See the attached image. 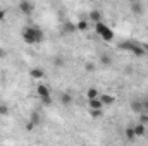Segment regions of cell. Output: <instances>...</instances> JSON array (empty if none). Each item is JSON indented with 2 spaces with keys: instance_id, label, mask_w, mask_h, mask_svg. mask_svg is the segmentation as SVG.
Instances as JSON below:
<instances>
[{
  "instance_id": "6da1fadb",
  "label": "cell",
  "mask_w": 148,
  "mask_h": 146,
  "mask_svg": "<svg viewBox=\"0 0 148 146\" xmlns=\"http://www.w3.org/2000/svg\"><path fill=\"white\" fill-rule=\"evenodd\" d=\"M23 40L28 45H38L43 41V31L38 26H29L23 31Z\"/></svg>"
},
{
  "instance_id": "7a4b0ae2",
  "label": "cell",
  "mask_w": 148,
  "mask_h": 146,
  "mask_svg": "<svg viewBox=\"0 0 148 146\" xmlns=\"http://www.w3.org/2000/svg\"><path fill=\"white\" fill-rule=\"evenodd\" d=\"M95 31L102 36V40H103V41H112V40H114V31H112L107 24H103V23L95 24Z\"/></svg>"
},
{
  "instance_id": "3957f363",
  "label": "cell",
  "mask_w": 148,
  "mask_h": 146,
  "mask_svg": "<svg viewBox=\"0 0 148 146\" xmlns=\"http://www.w3.org/2000/svg\"><path fill=\"white\" fill-rule=\"evenodd\" d=\"M36 93H38V96L41 98V102H43L45 105H52V96H50V89H48L47 84H38Z\"/></svg>"
},
{
  "instance_id": "277c9868",
  "label": "cell",
  "mask_w": 148,
  "mask_h": 146,
  "mask_svg": "<svg viewBox=\"0 0 148 146\" xmlns=\"http://www.w3.org/2000/svg\"><path fill=\"white\" fill-rule=\"evenodd\" d=\"M121 48H124V50H131V52H133L134 55H138V57H143V55H145V50L140 48V46H136V45H133V43H122Z\"/></svg>"
},
{
  "instance_id": "5b68a950",
  "label": "cell",
  "mask_w": 148,
  "mask_h": 146,
  "mask_svg": "<svg viewBox=\"0 0 148 146\" xmlns=\"http://www.w3.org/2000/svg\"><path fill=\"white\" fill-rule=\"evenodd\" d=\"M129 9H131V12L134 16H143L145 14V5L141 2H131L129 3Z\"/></svg>"
},
{
  "instance_id": "8992f818",
  "label": "cell",
  "mask_w": 148,
  "mask_h": 146,
  "mask_svg": "<svg viewBox=\"0 0 148 146\" xmlns=\"http://www.w3.org/2000/svg\"><path fill=\"white\" fill-rule=\"evenodd\" d=\"M90 21H93L95 24H100V23H103V12L102 10H98V9H93L91 12H90Z\"/></svg>"
},
{
  "instance_id": "52a82bcc",
  "label": "cell",
  "mask_w": 148,
  "mask_h": 146,
  "mask_svg": "<svg viewBox=\"0 0 148 146\" xmlns=\"http://www.w3.org/2000/svg\"><path fill=\"white\" fill-rule=\"evenodd\" d=\"M19 10H21L23 14L29 16V14H33V10H35V5H33L31 2H19Z\"/></svg>"
},
{
  "instance_id": "ba28073f",
  "label": "cell",
  "mask_w": 148,
  "mask_h": 146,
  "mask_svg": "<svg viewBox=\"0 0 148 146\" xmlns=\"http://www.w3.org/2000/svg\"><path fill=\"white\" fill-rule=\"evenodd\" d=\"M40 124H41V117H40V113H38V112H31L28 129H33V127H36V126H40Z\"/></svg>"
},
{
  "instance_id": "9c48e42d",
  "label": "cell",
  "mask_w": 148,
  "mask_h": 146,
  "mask_svg": "<svg viewBox=\"0 0 148 146\" xmlns=\"http://www.w3.org/2000/svg\"><path fill=\"white\" fill-rule=\"evenodd\" d=\"M100 102H102V105L105 107V105H112V103L115 102V98H114L112 95H109V93H102V95H100Z\"/></svg>"
},
{
  "instance_id": "30bf717a",
  "label": "cell",
  "mask_w": 148,
  "mask_h": 146,
  "mask_svg": "<svg viewBox=\"0 0 148 146\" xmlns=\"http://www.w3.org/2000/svg\"><path fill=\"white\" fill-rule=\"evenodd\" d=\"M86 98H88V102H91V100H98V98H100L98 89H97V88H90V89L86 91Z\"/></svg>"
},
{
  "instance_id": "8fae6325",
  "label": "cell",
  "mask_w": 148,
  "mask_h": 146,
  "mask_svg": "<svg viewBox=\"0 0 148 146\" xmlns=\"http://www.w3.org/2000/svg\"><path fill=\"white\" fill-rule=\"evenodd\" d=\"M133 129H134V134H136V138H143V136L147 134V126H143V124H136Z\"/></svg>"
},
{
  "instance_id": "7c38bea8",
  "label": "cell",
  "mask_w": 148,
  "mask_h": 146,
  "mask_svg": "<svg viewBox=\"0 0 148 146\" xmlns=\"http://www.w3.org/2000/svg\"><path fill=\"white\" fill-rule=\"evenodd\" d=\"M131 110L134 113H143V103H141V100H133L131 102Z\"/></svg>"
},
{
  "instance_id": "4fadbf2b",
  "label": "cell",
  "mask_w": 148,
  "mask_h": 146,
  "mask_svg": "<svg viewBox=\"0 0 148 146\" xmlns=\"http://www.w3.org/2000/svg\"><path fill=\"white\" fill-rule=\"evenodd\" d=\"M112 62H114V60H112V57L109 53H102V55H100V64H102V65L109 67V65H112Z\"/></svg>"
},
{
  "instance_id": "5bb4252c",
  "label": "cell",
  "mask_w": 148,
  "mask_h": 146,
  "mask_svg": "<svg viewBox=\"0 0 148 146\" xmlns=\"http://www.w3.org/2000/svg\"><path fill=\"white\" fill-rule=\"evenodd\" d=\"M124 136H126L127 141H134V139H136V134H134V129H133V127H126Z\"/></svg>"
},
{
  "instance_id": "9a60e30c",
  "label": "cell",
  "mask_w": 148,
  "mask_h": 146,
  "mask_svg": "<svg viewBox=\"0 0 148 146\" xmlns=\"http://www.w3.org/2000/svg\"><path fill=\"white\" fill-rule=\"evenodd\" d=\"M102 108H103V105H102L100 98H98V100H91V102H90V110H102Z\"/></svg>"
},
{
  "instance_id": "2e32d148",
  "label": "cell",
  "mask_w": 148,
  "mask_h": 146,
  "mask_svg": "<svg viewBox=\"0 0 148 146\" xmlns=\"http://www.w3.org/2000/svg\"><path fill=\"white\" fill-rule=\"evenodd\" d=\"M29 74H31V77H33V79H41V77L45 76V72H43L40 67H36V69H31V72H29Z\"/></svg>"
},
{
  "instance_id": "e0dca14e",
  "label": "cell",
  "mask_w": 148,
  "mask_h": 146,
  "mask_svg": "<svg viewBox=\"0 0 148 146\" xmlns=\"http://www.w3.org/2000/svg\"><path fill=\"white\" fill-rule=\"evenodd\" d=\"M60 102H62L64 105H71V103H73V96H71L69 93H62V95H60Z\"/></svg>"
},
{
  "instance_id": "ac0fdd59",
  "label": "cell",
  "mask_w": 148,
  "mask_h": 146,
  "mask_svg": "<svg viewBox=\"0 0 148 146\" xmlns=\"http://www.w3.org/2000/svg\"><path fill=\"white\" fill-rule=\"evenodd\" d=\"M53 65H55V67H62V65H64V59H62L60 55L53 57Z\"/></svg>"
},
{
  "instance_id": "d6986e66",
  "label": "cell",
  "mask_w": 148,
  "mask_h": 146,
  "mask_svg": "<svg viewBox=\"0 0 148 146\" xmlns=\"http://www.w3.org/2000/svg\"><path fill=\"white\" fill-rule=\"evenodd\" d=\"M84 69H86V72H95L97 71V65L93 62H86L84 64Z\"/></svg>"
},
{
  "instance_id": "ffe728a7",
  "label": "cell",
  "mask_w": 148,
  "mask_h": 146,
  "mask_svg": "<svg viewBox=\"0 0 148 146\" xmlns=\"http://www.w3.org/2000/svg\"><path fill=\"white\" fill-rule=\"evenodd\" d=\"M140 124H143V126H148V113H140Z\"/></svg>"
},
{
  "instance_id": "44dd1931",
  "label": "cell",
  "mask_w": 148,
  "mask_h": 146,
  "mask_svg": "<svg viewBox=\"0 0 148 146\" xmlns=\"http://www.w3.org/2000/svg\"><path fill=\"white\" fill-rule=\"evenodd\" d=\"M77 29H81V31L88 29V23H86V21H79V23H77Z\"/></svg>"
},
{
  "instance_id": "7402d4cb",
  "label": "cell",
  "mask_w": 148,
  "mask_h": 146,
  "mask_svg": "<svg viewBox=\"0 0 148 146\" xmlns=\"http://www.w3.org/2000/svg\"><path fill=\"white\" fill-rule=\"evenodd\" d=\"M90 113H91V117H102L103 115V110H90Z\"/></svg>"
},
{
  "instance_id": "603a6c76",
  "label": "cell",
  "mask_w": 148,
  "mask_h": 146,
  "mask_svg": "<svg viewBox=\"0 0 148 146\" xmlns=\"http://www.w3.org/2000/svg\"><path fill=\"white\" fill-rule=\"evenodd\" d=\"M7 113H9V107L3 105V103H0V115H7Z\"/></svg>"
},
{
  "instance_id": "cb8c5ba5",
  "label": "cell",
  "mask_w": 148,
  "mask_h": 146,
  "mask_svg": "<svg viewBox=\"0 0 148 146\" xmlns=\"http://www.w3.org/2000/svg\"><path fill=\"white\" fill-rule=\"evenodd\" d=\"M141 103H143V112H145V113H148V96L141 100Z\"/></svg>"
},
{
  "instance_id": "d4e9b609",
  "label": "cell",
  "mask_w": 148,
  "mask_h": 146,
  "mask_svg": "<svg viewBox=\"0 0 148 146\" xmlns=\"http://www.w3.org/2000/svg\"><path fill=\"white\" fill-rule=\"evenodd\" d=\"M3 19H5V10L0 9V21H3Z\"/></svg>"
},
{
  "instance_id": "484cf974",
  "label": "cell",
  "mask_w": 148,
  "mask_h": 146,
  "mask_svg": "<svg viewBox=\"0 0 148 146\" xmlns=\"http://www.w3.org/2000/svg\"><path fill=\"white\" fill-rule=\"evenodd\" d=\"M5 55H7V52H5L3 48H0V59H2V57H5Z\"/></svg>"
}]
</instances>
